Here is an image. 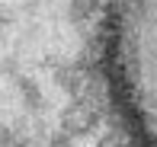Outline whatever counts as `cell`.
I'll return each instance as SVG.
<instances>
[{"label":"cell","mask_w":157,"mask_h":147,"mask_svg":"<svg viewBox=\"0 0 157 147\" xmlns=\"http://www.w3.org/2000/svg\"><path fill=\"white\" fill-rule=\"evenodd\" d=\"M99 77L125 147H157V0H96Z\"/></svg>","instance_id":"obj_1"}]
</instances>
